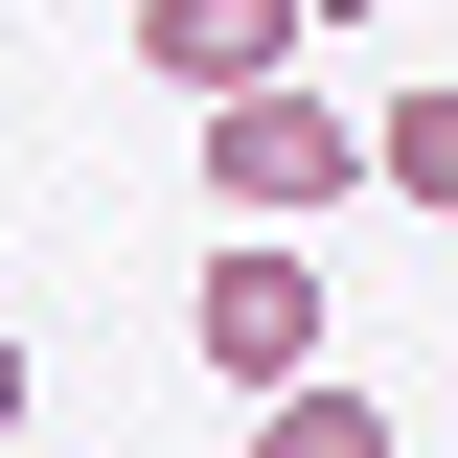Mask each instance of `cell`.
<instances>
[{
  "mask_svg": "<svg viewBox=\"0 0 458 458\" xmlns=\"http://www.w3.org/2000/svg\"><path fill=\"white\" fill-rule=\"evenodd\" d=\"M207 183H229L252 229H298V207H344L367 161H344V114L298 92V69H252V92H207Z\"/></svg>",
  "mask_w": 458,
  "mask_h": 458,
  "instance_id": "cell-1",
  "label": "cell"
},
{
  "mask_svg": "<svg viewBox=\"0 0 458 458\" xmlns=\"http://www.w3.org/2000/svg\"><path fill=\"white\" fill-rule=\"evenodd\" d=\"M183 344H207L229 390H298V367H321V276H298L276 229H252V252H207V298H183Z\"/></svg>",
  "mask_w": 458,
  "mask_h": 458,
  "instance_id": "cell-2",
  "label": "cell"
},
{
  "mask_svg": "<svg viewBox=\"0 0 458 458\" xmlns=\"http://www.w3.org/2000/svg\"><path fill=\"white\" fill-rule=\"evenodd\" d=\"M298 47H321L298 0H138V69H161L183 114H207V92H252V69H298Z\"/></svg>",
  "mask_w": 458,
  "mask_h": 458,
  "instance_id": "cell-3",
  "label": "cell"
},
{
  "mask_svg": "<svg viewBox=\"0 0 458 458\" xmlns=\"http://www.w3.org/2000/svg\"><path fill=\"white\" fill-rule=\"evenodd\" d=\"M344 161L390 183V207H458V92H390V114H367V138H344Z\"/></svg>",
  "mask_w": 458,
  "mask_h": 458,
  "instance_id": "cell-4",
  "label": "cell"
},
{
  "mask_svg": "<svg viewBox=\"0 0 458 458\" xmlns=\"http://www.w3.org/2000/svg\"><path fill=\"white\" fill-rule=\"evenodd\" d=\"M252 458H412V436H390L367 390H321V367H298V390H252Z\"/></svg>",
  "mask_w": 458,
  "mask_h": 458,
  "instance_id": "cell-5",
  "label": "cell"
},
{
  "mask_svg": "<svg viewBox=\"0 0 458 458\" xmlns=\"http://www.w3.org/2000/svg\"><path fill=\"white\" fill-rule=\"evenodd\" d=\"M0 436H23V344H0Z\"/></svg>",
  "mask_w": 458,
  "mask_h": 458,
  "instance_id": "cell-6",
  "label": "cell"
},
{
  "mask_svg": "<svg viewBox=\"0 0 458 458\" xmlns=\"http://www.w3.org/2000/svg\"><path fill=\"white\" fill-rule=\"evenodd\" d=\"M298 23H367V0H298Z\"/></svg>",
  "mask_w": 458,
  "mask_h": 458,
  "instance_id": "cell-7",
  "label": "cell"
}]
</instances>
